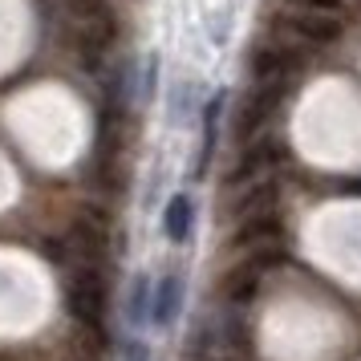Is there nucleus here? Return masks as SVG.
<instances>
[{
    "instance_id": "nucleus-8",
    "label": "nucleus",
    "mask_w": 361,
    "mask_h": 361,
    "mask_svg": "<svg viewBox=\"0 0 361 361\" xmlns=\"http://www.w3.org/2000/svg\"><path fill=\"white\" fill-rule=\"evenodd\" d=\"M260 284H264V272L256 268L252 260H240V264H231L228 272L219 276V296L228 300V305H252L256 300V293H260Z\"/></svg>"
},
{
    "instance_id": "nucleus-17",
    "label": "nucleus",
    "mask_w": 361,
    "mask_h": 361,
    "mask_svg": "<svg viewBox=\"0 0 361 361\" xmlns=\"http://www.w3.org/2000/svg\"><path fill=\"white\" fill-rule=\"evenodd\" d=\"M122 361H150L147 345H142V341H130V345H126V353H122Z\"/></svg>"
},
{
    "instance_id": "nucleus-16",
    "label": "nucleus",
    "mask_w": 361,
    "mask_h": 361,
    "mask_svg": "<svg viewBox=\"0 0 361 361\" xmlns=\"http://www.w3.org/2000/svg\"><path fill=\"white\" fill-rule=\"evenodd\" d=\"M154 78H159V53H150L147 66H142V85H138V98L142 102L154 98Z\"/></svg>"
},
{
    "instance_id": "nucleus-4",
    "label": "nucleus",
    "mask_w": 361,
    "mask_h": 361,
    "mask_svg": "<svg viewBox=\"0 0 361 361\" xmlns=\"http://www.w3.org/2000/svg\"><path fill=\"white\" fill-rule=\"evenodd\" d=\"M276 29L280 33H288L293 41L300 45H333V41H341V20L333 17V13H284L276 17Z\"/></svg>"
},
{
    "instance_id": "nucleus-9",
    "label": "nucleus",
    "mask_w": 361,
    "mask_h": 361,
    "mask_svg": "<svg viewBox=\"0 0 361 361\" xmlns=\"http://www.w3.org/2000/svg\"><path fill=\"white\" fill-rule=\"evenodd\" d=\"M179 309H183V280L179 272H166V276H159L154 293H150V325L171 329L179 321Z\"/></svg>"
},
{
    "instance_id": "nucleus-14",
    "label": "nucleus",
    "mask_w": 361,
    "mask_h": 361,
    "mask_svg": "<svg viewBox=\"0 0 361 361\" xmlns=\"http://www.w3.org/2000/svg\"><path fill=\"white\" fill-rule=\"evenodd\" d=\"M66 13L78 25H110V20H118L110 0H66Z\"/></svg>"
},
{
    "instance_id": "nucleus-12",
    "label": "nucleus",
    "mask_w": 361,
    "mask_h": 361,
    "mask_svg": "<svg viewBox=\"0 0 361 361\" xmlns=\"http://www.w3.org/2000/svg\"><path fill=\"white\" fill-rule=\"evenodd\" d=\"M219 114H224V90L207 98L203 106V147H199V175L212 166V154H215V142H219Z\"/></svg>"
},
{
    "instance_id": "nucleus-3",
    "label": "nucleus",
    "mask_w": 361,
    "mask_h": 361,
    "mask_svg": "<svg viewBox=\"0 0 361 361\" xmlns=\"http://www.w3.org/2000/svg\"><path fill=\"white\" fill-rule=\"evenodd\" d=\"M300 66H305V53L296 45H260L247 57V78H252V85L288 82Z\"/></svg>"
},
{
    "instance_id": "nucleus-15",
    "label": "nucleus",
    "mask_w": 361,
    "mask_h": 361,
    "mask_svg": "<svg viewBox=\"0 0 361 361\" xmlns=\"http://www.w3.org/2000/svg\"><path fill=\"white\" fill-rule=\"evenodd\" d=\"M288 8H296V13H341V4L345 0H284Z\"/></svg>"
},
{
    "instance_id": "nucleus-2",
    "label": "nucleus",
    "mask_w": 361,
    "mask_h": 361,
    "mask_svg": "<svg viewBox=\"0 0 361 361\" xmlns=\"http://www.w3.org/2000/svg\"><path fill=\"white\" fill-rule=\"evenodd\" d=\"M284 98H288V82L252 85V94L244 98V106H240V114H235V134H240L244 142H252V138H260V134H264V126L272 122V114H276L280 106H284Z\"/></svg>"
},
{
    "instance_id": "nucleus-7",
    "label": "nucleus",
    "mask_w": 361,
    "mask_h": 361,
    "mask_svg": "<svg viewBox=\"0 0 361 361\" xmlns=\"http://www.w3.org/2000/svg\"><path fill=\"white\" fill-rule=\"evenodd\" d=\"M284 240V219H280V212L272 215H256V219H244L240 228L231 231L228 247L231 252H256V247H272Z\"/></svg>"
},
{
    "instance_id": "nucleus-6",
    "label": "nucleus",
    "mask_w": 361,
    "mask_h": 361,
    "mask_svg": "<svg viewBox=\"0 0 361 361\" xmlns=\"http://www.w3.org/2000/svg\"><path fill=\"white\" fill-rule=\"evenodd\" d=\"M118 41V20L110 25H82L78 37H73V49H78V61H82L85 73H98L106 66V53L114 49Z\"/></svg>"
},
{
    "instance_id": "nucleus-5",
    "label": "nucleus",
    "mask_w": 361,
    "mask_h": 361,
    "mask_svg": "<svg viewBox=\"0 0 361 361\" xmlns=\"http://www.w3.org/2000/svg\"><path fill=\"white\" fill-rule=\"evenodd\" d=\"M280 159H284V147H280L276 138H264V134H260L256 142H244L235 166L228 171V183H231V187H240V183H256L264 171H272Z\"/></svg>"
},
{
    "instance_id": "nucleus-13",
    "label": "nucleus",
    "mask_w": 361,
    "mask_h": 361,
    "mask_svg": "<svg viewBox=\"0 0 361 361\" xmlns=\"http://www.w3.org/2000/svg\"><path fill=\"white\" fill-rule=\"evenodd\" d=\"M150 293H154L150 276L147 272H134L130 296H126V325H142V321L150 317Z\"/></svg>"
},
{
    "instance_id": "nucleus-11",
    "label": "nucleus",
    "mask_w": 361,
    "mask_h": 361,
    "mask_svg": "<svg viewBox=\"0 0 361 361\" xmlns=\"http://www.w3.org/2000/svg\"><path fill=\"white\" fill-rule=\"evenodd\" d=\"M191 224H195V207H191V199L187 195H175L166 203L163 212V231L171 244H187L191 240Z\"/></svg>"
},
{
    "instance_id": "nucleus-1",
    "label": "nucleus",
    "mask_w": 361,
    "mask_h": 361,
    "mask_svg": "<svg viewBox=\"0 0 361 361\" xmlns=\"http://www.w3.org/2000/svg\"><path fill=\"white\" fill-rule=\"evenodd\" d=\"M106 305H110V288H106V276L98 268H78L69 276V288H66V309L69 317L85 329H102L106 325Z\"/></svg>"
},
{
    "instance_id": "nucleus-10",
    "label": "nucleus",
    "mask_w": 361,
    "mask_h": 361,
    "mask_svg": "<svg viewBox=\"0 0 361 361\" xmlns=\"http://www.w3.org/2000/svg\"><path fill=\"white\" fill-rule=\"evenodd\" d=\"M276 207H280V183L256 179V183H247V191L231 203V215L244 224V219H256V215H272Z\"/></svg>"
}]
</instances>
